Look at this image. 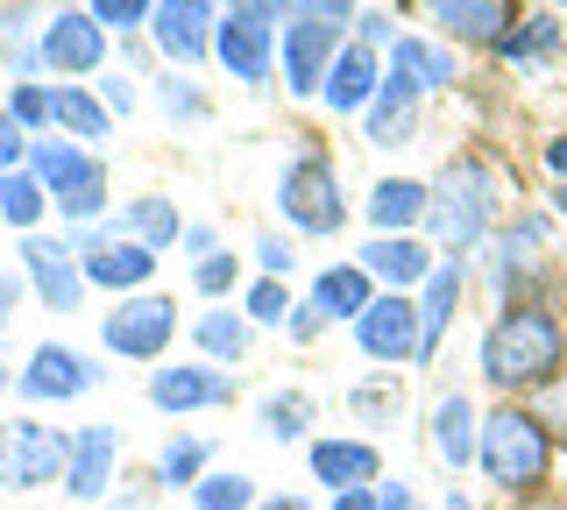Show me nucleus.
Returning a JSON list of instances; mask_svg holds the SVG:
<instances>
[{
    "label": "nucleus",
    "instance_id": "obj_1",
    "mask_svg": "<svg viewBox=\"0 0 567 510\" xmlns=\"http://www.w3.org/2000/svg\"><path fill=\"white\" fill-rule=\"evenodd\" d=\"M567 355V333L554 312L539 305H511L504 320L483 333V376L496 391H539V383H554V368Z\"/></svg>",
    "mask_w": 567,
    "mask_h": 510
},
{
    "label": "nucleus",
    "instance_id": "obj_2",
    "mask_svg": "<svg viewBox=\"0 0 567 510\" xmlns=\"http://www.w3.org/2000/svg\"><path fill=\"white\" fill-rule=\"evenodd\" d=\"M483 475L504 497H539L546 475H554V433L539 426L532 412H518V404H504V412L483 418Z\"/></svg>",
    "mask_w": 567,
    "mask_h": 510
},
{
    "label": "nucleus",
    "instance_id": "obj_3",
    "mask_svg": "<svg viewBox=\"0 0 567 510\" xmlns=\"http://www.w3.org/2000/svg\"><path fill=\"white\" fill-rule=\"evenodd\" d=\"M489 220H496V170L468 156V164H454L447 178H440L425 227L447 241V256H461V249H475V241H483V227H489Z\"/></svg>",
    "mask_w": 567,
    "mask_h": 510
},
{
    "label": "nucleus",
    "instance_id": "obj_4",
    "mask_svg": "<svg viewBox=\"0 0 567 510\" xmlns=\"http://www.w3.org/2000/svg\"><path fill=\"white\" fill-rule=\"evenodd\" d=\"M71 468V439L58 426H35V418H8L0 426V482L8 489H43Z\"/></svg>",
    "mask_w": 567,
    "mask_h": 510
},
{
    "label": "nucleus",
    "instance_id": "obj_5",
    "mask_svg": "<svg viewBox=\"0 0 567 510\" xmlns=\"http://www.w3.org/2000/svg\"><path fill=\"white\" fill-rule=\"evenodd\" d=\"M277 206L298 235H333V227H341V178H333L327 156H298L277 185Z\"/></svg>",
    "mask_w": 567,
    "mask_h": 510
},
{
    "label": "nucleus",
    "instance_id": "obj_6",
    "mask_svg": "<svg viewBox=\"0 0 567 510\" xmlns=\"http://www.w3.org/2000/svg\"><path fill=\"white\" fill-rule=\"evenodd\" d=\"M433 93L419 72V58H412V37H398L390 43V72H383V93H377V107H369V143H404L412 135V114H419V100Z\"/></svg>",
    "mask_w": 567,
    "mask_h": 510
},
{
    "label": "nucleus",
    "instance_id": "obj_7",
    "mask_svg": "<svg viewBox=\"0 0 567 510\" xmlns=\"http://www.w3.org/2000/svg\"><path fill=\"white\" fill-rule=\"evenodd\" d=\"M171 333H177L171 298H128V305H114V312H106L100 341L114 347V355H128V362H156V355L171 347Z\"/></svg>",
    "mask_w": 567,
    "mask_h": 510
},
{
    "label": "nucleus",
    "instance_id": "obj_8",
    "mask_svg": "<svg viewBox=\"0 0 567 510\" xmlns=\"http://www.w3.org/2000/svg\"><path fill=\"white\" fill-rule=\"evenodd\" d=\"M354 341H362V355H377V362H412L425 347V320H419V305L404 291H390L354 320Z\"/></svg>",
    "mask_w": 567,
    "mask_h": 510
},
{
    "label": "nucleus",
    "instance_id": "obj_9",
    "mask_svg": "<svg viewBox=\"0 0 567 510\" xmlns=\"http://www.w3.org/2000/svg\"><path fill=\"white\" fill-rule=\"evenodd\" d=\"M341 58V29L333 22H312V14H291L284 22V85L291 93H319Z\"/></svg>",
    "mask_w": 567,
    "mask_h": 510
},
{
    "label": "nucleus",
    "instance_id": "obj_10",
    "mask_svg": "<svg viewBox=\"0 0 567 510\" xmlns=\"http://www.w3.org/2000/svg\"><path fill=\"white\" fill-rule=\"evenodd\" d=\"M22 270H29L35 298H43L50 312H71V305L85 298V256L71 249V241H43V235H29V241H22Z\"/></svg>",
    "mask_w": 567,
    "mask_h": 510
},
{
    "label": "nucleus",
    "instance_id": "obj_11",
    "mask_svg": "<svg viewBox=\"0 0 567 510\" xmlns=\"http://www.w3.org/2000/svg\"><path fill=\"white\" fill-rule=\"evenodd\" d=\"M85 284H106V291H135V284H150L156 277V249H142L135 235H100V241H85Z\"/></svg>",
    "mask_w": 567,
    "mask_h": 510
},
{
    "label": "nucleus",
    "instance_id": "obj_12",
    "mask_svg": "<svg viewBox=\"0 0 567 510\" xmlns=\"http://www.w3.org/2000/svg\"><path fill=\"white\" fill-rule=\"evenodd\" d=\"M35 58H43L50 72H100V58H106L100 14L93 8H85V14H58V22L43 29V43H35Z\"/></svg>",
    "mask_w": 567,
    "mask_h": 510
},
{
    "label": "nucleus",
    "instance_id": "obj_13",
    "mask_svg": "<svg viewBox=\"0 0 567 510\" xmlns=\"http://www.w3.org/2000/svg\"><path fill=\"white\" fill-rule=\"evenodd\" d=\"M213 8L220 0H156V43H164V58L177 64H199L206 50H213Z\"/></svg>",
    "mask_w": 567,
    "mask_h": 510
},
{
    "label": "nucleus",
    "instance_id": "obj_14",
    "mask_svg": "<svg viewBox=\"0 0 567 510\" xmlns=\"http://www.w3.org/2000/svg\"><path fill=\"white\" fill-rule=\"evenodd\" d=\"M377 93H383L377 50H369V43H341V58H333V72H327V85H319V100H327L333 114H362V107H377Z\"/></svg>",
    "mask_w": 567,
    "mask_h": 510
},
{
    "label": "nucleus",
    "instance_id": "obj_15",
    "mask_svg": "<svg viewBox=\"0 0 567 510\" xmlns=\"http://www.w3.org/2000/svg\"><path fill=\"white\" fill-rule=\"evenodd\" d=\"M93 383H100V368L85 362V355H71V347H58V341H43L29 355V368H22V397H35V404L79 397V391H93Z\"/></svg>",
    "mask_w": 567,
    "mask_h": 510
},
{
    "label": "nucleus",
    "instance_id": "obj_16",
    "mask_svg": "<svg viewBox=\"0 0 567 510\" xmlns=\"http://www.w3.org/2000/svg\"><path fill=\"white\" fill-rule=\"evenodd\" d=\"M270 43H277L270 22H256V14H227L220 37H213V58H220L241 85H262V79H270Z\"/></svg>",
    "mask_w": 567,
    "mask_h": 510
},
{
    "label": "nucleus",
    "instance_id": "obj_17",
    "mask_svg": "<svg viewBox=\"0 0 567 510\" xmlns=\"http://www.w3.org/2000/svg\"><path fill=\"white\" fill-rule=\"evenodd\" d=\"M433 14V29H447L461 43H496L511 29V0H419Z\"/></svg>",
    "mask_w": 567,
    "mask_h": 510
},
{
    "label": "nucleus",
    "instance_id": "obj_18",
    "mask_svg": "<svg viewBox=\"0 0 567 510\" xmlns=\"http://www.w3.org/2000/svg\"><path fill=\"white\" fill-rule=\"evenodd\" d=\"M150 404H164V412H206V404H227V376L220 368H156Z\"/></svg>",
    "mask_w": 567,
    "mask_h": 510
},
{
    "label": "nucleus",
    "instance_id": "obj_19",
    "mask_svg": "<svg viewBox=\"0 0 567 510\" xmlns=\"http://www.w3.org/2000/svg\"><path fill=\"white\" fill-rule=\"evenodd\" d=\"M362 270L404 291V284H425V277H433L440 262L425 256V241H412V235H377V241L362 249Z\"/></svg>",
    "mask_w": 567,
    "mask_h": 510
},
{
    "label": "nucleus",
    "instance_id": "obj_20",
    "mask_svg": "<svg viewBox=\"0 0 567 510\" xmlns=\"http://www.w3.org/2000/svg\"><path fill=\"white\" fill-rule=\"evenodd\" d=\"M377 447H369V439H319L312 447V475L319 482H333V497H341V489H369L377 482Z\"/></svg>",
    "mask_w": 567,
    "mask_h": 510
},
{
    "label": "nucleus",
    "instance_id": "obj_21",
    "mask_svg": "<svg viewBox=\"0 0 567 510\" xmlns=\"http://www.w3.org/2000/svg\"><path fill=\"white\" fill-rule=\"evenodd\" d=\"M114 454H121L114 426H93V433H79V439H71V468H64V489H71V497H100V489L114 482Z\"/></svg>",
    "mask_w": 567,
    "mask_h": 510
},
{
    "label": "nucleus",
    "instance_id": "obj_22",
    "mask_svg": "<svg viewBox=\"0 0 567 510\" xmlns=\"http://www.w3.org/2000/svg\"><path fill=\"white\" fill-rule=\"evenodd\" d=\"M433 447H440V461H447V468H468L475 454H483V426H475V404L461 397V391L433 404Z\"/></svg>",
    "mask_w": 567,
    "mask_h": 510
},
{
    "label": "nucleus",
    "instance_id": "obj_23",
    "mask_svg": "<svg viewBox=\"0 0 567 510\" xmlns=\"http://www.w3.org/2000/svg\"><path fill=\"white\" fill-rule=\"evenodd\" d=\"M312 305L327 312V320H362V312L377 305V291H369V270H362V262H333V270L312 284Z\"/></svg>",
    "mask_w": 567,
    "mask_h": 510
},
{
    "label": "nucleus",
    "instance_id": "obj_24",
    "mask_svg": "<svg viewBox=\"0 0 567 510\" xmlns=\"http://www.w3.org/2000/svg\"><path fill=\"white\" fill-rule=\"evenodd\" d=\"M425 214H433V191L419 178H383L377 199H369V220H377L383 235H404V227H419Z\"/></svg>",
    "mask_w": 567,
    "mask_h": 510
},
{
    "label": "nucleus",
    "instance_id": "obj_25",
    "mask_svg": "<svg viewBox=\"0 0 567 510\" xmlns=\"http://www.w3.org/2000/svg\"><path fill=\"white\" fill-rule=\"evenodd\" d=\"M454 305H461V262H440V270L425 277V298H419V320H425V347H419V355H433V347H440Z\"/></svg>",
    "mask_w": 567,
    "mask_h": 510
},
{
    "label": "nucleus",
    "instance_id": "obj_26",
    "mask_svg": "<svg viewBox=\"0 0 567 510\" xmlns=\"http://www.w3.org/2000/svg\"><path fill=\"white\" fill-rule=\"evenodd\" d=\"M121 235H135L142 249H171V241H185V220H177L171 199H135L121 214Z\"/></svg>",
    "mask_w": 567,
    "mask_h": 510
},
{
    "label": "nucleus",
    "instance_id": "obj_27",
    "mask_svg": "<svg viewBox=\"0 0 567 510\" xmlns=\"http://www.w3.org/2000/svg\"><path fill=\"white\" fill-rule=\"evenodd\" d=\"M50 114H58V128H71L79 143H100L106 121H114V114H106V100H93L85 85H58V93H50Z\"/></svg>",
    "mask_w": 567,
    "mask_h": 510
},
{
    "label": "nucleus",
    "instance_id": "obj_28",
    "mask_svg": "<svg viewBox=\"0 0 567 510\" xmlns=\"http://www.w3.org/2000/svg\"><path fill=\"white\" fill-rule=\"evenodd\" d=\"M29 164H35V178H43V191L58 199L64 185H79V178H85V164H93V156H85L79 143H35V149H29Z\"/></svg>",
    "mask_w": 567,
    "mask_h": 510
},
{
    "label": "nucleus",
    "instance_id": "obj_29",
    "mask_svg": "<svg viewBox=\"0 0 567 510\" xmlns=\"http://www.w3.org/2000/svg\"><path fill=\"white\" fill-rule=\"evenodd\" d=\"M554 43H560V22H554V14H532V22H518V29H504V37H496V58H511V64H539Z\"/></svg>",
    "mask_w": 567,
    "mask_h": 510
},
{
    "label": "nucleus",
    "instance_id": "obj_30",
    "mask_svg": "<svg viewBox=\"0 0 567 510\" xmlns=\"http://www.w3.org/2000/svg\"><path fill=\"white\" fill-rule=\"evenodd\" d=\"M43 206H50L43 178H29V170H8V178H0V220H8V227H35Z\"/></svg>",
    "mask_w": 567,
    "mask_h": 510
},
{
    "label": "nucleus",
    "instance_id": "obj_31",
    "mask_svg": "<svg viewBox=\"0 0 567 510\" xmlns=\"http://www.w3.org/2000/svg\"><path fill=\"white\" fill-rule=\"evenodd\" d=\"M256 503V482L248 475H206L199 489H192V510H248Z\"/></svg>",
    "mask_w": 567,
    "mask_h": 510
},
{
    "label": "nucleus",
    "instance_id": "obj_32",
    "mask_svg": "<svg viewBox=\"0 0 567 510\" xmlns=\"http://www.w3.org/2000/svg\"><path fill=\"white\" fill-rule=\"evenodd\" d=\"M100 206H106V170H100V164H85V178L58 191V214H64V220H93Z\"/></svg>",
    "mask_w": 567,
    "mask_h": 510
},
{
    "label": "nucleus",
    "instance_id": "obj_33",
    "mask_svg": "<svg viewBox=\"0 0 567 510\" xmlns=\"http://www.w3.org/2000/svg\"><path fill=\"white\" fill-rule=\"evenodd\" d=\"M199 341H206V355L241 362V347H248V320H235V312H206V320H199Z\"/></svg>",
    "mask_w": 567,
    "mask_h": 510
},
{
    "label": "nucleus",
    "instance_id": "obj_34",
    "mask_svg": "<svg viewBox=\"0 0 567 510\" xmlns=\"http://www.w3.org/2000/svg\"><path fill=\"white\" fill-rule=\"evenodd\" d=\"M306 418H312V397H306V391L262 404V426H270V439H298V433H306Z\"/></svg>",
    "mask_w": 567,
    "mask_h": 510
},
{
    "label": "nucleus",
    "instance_id": "obj_35",
    "mask_svg": "<svg viewBox=\"0 0 567 510\" xmlns=\"http://www.w3.org/2000/svg\"><path fill=\"white\" fill-rule=\"evenodd\" d=\"M532 418H539L554 439H567V376H554V383H539V391H532Z\"/></svg>",
    "mask_w": 567,
    "mask_h": 510
},
{
    "label": "nucleus",
    "instance_id": "obj_36",
    "mask_svg": "<svg viewBox=\"0 0 567 510\" xmlns=\"http://www.w3.org/2000/svg\"><path fill=\"white\" fill-rule=\"evenodd\" d=\"M284 312H291V298H284L277 277H262L256 291H248V320H262V326H284Z\"/></svg>",
    "mask_w": 567,
    "mask_h": 510
},
{
    "label": "nucleus",
    "instance_id": "obj_37",
    "mask_svg": "<svg viewBox=\"0 0 567 510\" xmlns=\"http://www.w3.org/2000/svg\"><path fill=\"white\" fill-rule=\"evenodd\" d=\"M8 114L22 121V128H43V121H58V114H50V85H14Z\"/></svg>",
    "mask_w": 567,
    "mask_h": 510
},
{
    "label": "nucleus",
    "instance_id": "obj_38",
    "mask_svg": "<svg viewBox=\"0 0 567 510\" xmlns=\"http://www.w3.org/2000/svg\"><path fill=\"white\" fill-rule=\"evenodd\" d=\"M199 468H206V447L199 439H177V447H164V468L156 475H164V482H192Z\"/></svg>",
    "mask_w": 567,
    "mask_h": 510
},
{
    "label": "nucleus",
    "instance_id": "obj_39",
    "mask_svg": "<svg viewBox=\"0 0 567 510\" xmlns=\"http://www.w3.org/2000/svg\"><path fill=\"white\" fill-rule=\"evenodd\" d=\"M412 58H419L425 85H454V50H433V43H419V37H412Z\"/></svg>",
    "mask_w": 567,
    "mask_h": 510
},
{
    "label": "nucleus",
    "instance_id": "obj_40",
    "mask_svg": "<svg viewBox=\"0 0 567 510\" xmlns=\"http://www.w3.org/2000/svg\"><path fill=\"white\" fill-rule=\"evenodd\" d=\"M93 14H100V29L106 22L128 29V22H142V14H156V0H93Z\"/></svg>",
    "mask_w": 567,
    "mask_h": 510
},
{
    "label": "nucleus",
    "instance_id": "obj_41",
    "mask_svg": "<svg viewBox=\"0 0 567 510\" xmlns=\"http://www.w3.org/2000/svg\"><path fill=\"white\" fill-rule=\"evenodd\" d=\"M22 156H29V143H22V121L0 107V178H8V170L22 164Z\"/></svg>",
    "mask_w": 567,
    "mask_h": 510
},
{
    "label": "nucleus",
    "instance_id": "obj_42",
    "mask_svg": "<svg viewBox=\"0 0 567 510\" xmlns=\"http://www.w3.org/2000/svg\"><path fill=\"white\" fill-rule=\"evenodd\" d=\"M199 291H235V256H206L199 262Z\"/></svg>",
    "mask_w": 567,
    "mask_h": 510
},
{
    "label": "nucleus",
    "instance_id": "obj_43",
    "mask_svg": "<svg viewBox=\"0 0 567 510\" xmlns=\"http://www.w3.org/2000/svg\"><path fill=\"white\" fill-rule=\"evenodd\" d=\"M291 8H298V14H312V22H333V29H341L348 14H354V0H291Z\"/></svg>",
    "mask_w": 567,
    "mask_h": 510
},
{
    "label": "nucleus",
    "instance_id": "obj_44",
    "mask_svg": "<svg viewBox=\"0 0 567 510\" xmlns=\"http://www.w3.org/2000/svg\"><path fill=\"white\" fill-rule=\"evenodd\" d=\"M227 8H235V14H256V22H270V29H284V8H291V0H227Z\"/></svg>",
    "mask_w": 567,
    "mask_h": 510
},
{
    "label": "nucleus",
    "instance_id": "obj_45",
    "mask_svg": "<svg viewBox=\"0 0 567 510\" xmlns=\"http://www.w3.org/2000/svg\"><path fill=\"white\" fill-rule=\"evenodd\" d=\"M256 262H262V270H270V277H284V270H291V249L262 235V241H256Z\"/></svg>",
    "mask_w": 567,
    "mask_h": 510
},
{
    "label": "nucleus",
    "instance_id": "obj_46",
    "mask_svg": "<svg viewBox=\"0 0 567 510\" xmlns=\"http://www.w3.org/2000/svg\"><path fill=\"white\" fill-rule=\"evenodd\" d=\"M319 326H327V312H319L312 298H306V305H291V333H298V341H312Z\"/></svg>",
    "mask_w": 567,
    "mask_h": 510
},
{
    "label": "nucleus",
    "instance_id": "obj_47",
    "mask_svg": "<svg viewBox=\"0 0 567 510\" xmlns=\"http://www.w3.org/2000/svg\"><path fill=\"white\" fill-rule=\"evenodd\" d=\"M362 43L377 50V43H398V29H390V14H362Z\"/></svg>",
    "mask_w": 567,
    "mask_h": 510
},
{
    "label": "nucleus",
    "instance_id": "obj_48",
    "mask_svg": "<svg viewBox=\"0 0 567 510\" xmlns=\"http://www.w3.org/2000/svg\"><path fill=\"white\" fill-rule=\"evenodd\" d=\"M377 510H412V489H404V482H383L377 489Z\"/></svg>",
    "mask_w": 567,
    "mask_h": 510
},
{
    "label": "nucleus",
    "instance_id": "obj_49",
    "mask_svg": "<svg viewBox=\"0 0 567 510\" xmlns=\"http://www.w3.org/2000/svg\"><path fill=\"white\" fill-rule=\"evenodd\" d=\"M333 510H377V497H369V489H341V497H333Z\"/></svg>",
    "mask_w": 567,
    "mask_h": 510
},
{
    "label": "nucleus",
    "instance_id": "obj_50",
    "mask_svg": "<svg viewBox=\"0 0 567 510\" xmlns=\"http://www.w3.org/2000/svg\"><path fill=\"white\" fill-rule=\"evenodd\" d=\"M106 107H114V114H128V107H135V93H128V79H114V85H106Z\"/></svg>",
    "mask_w": 567,
    "mask_h": 510
},
{
    "label": "nucleus",
    "instance_id": "obj_51",
    "mask_svg": "<svg viewBox=\"0 0 567 510\" xmlns=\"http://www.w3.org/2000/svg\"><path fill=\"white\" fill-rule=\"evenodd\" d=\"M14 298H22V284H14V277H0V320L14 312Z\"/></svg>",
    "mask_w": 567,
    "mask_h": 510
},
{
    "label": "nucleus",
    "instance_id": "obj_52",
    "mask_svg": "<svg viewBox=\"0 0 567 510\" xmlns=\"http://www.w3.org/2000/svg\"><path fill=\"white\" fill-rule=\"evenodd\" d=\"M546 164H554L560 178H567V135H560V143H546Z\"/></svg>",
    "mask_w": 567,
    "mask_h": 510
},
{
    "label": "nucleus",
    "instance_id": "obj_53",
    "mask_svg": "<svg viewBox=\"0 0 567 510\" xmlns=\"http://www.w3.org/2000/svg\"><path fill=\"white\" fill-rule=\"evenodd\" d=\"M262 510H312V503H298V497H284V503H262Z\"/></svg>",
    "mask_w": 567,
    "mask_h": 510
},
{
    "label": "nucleus",
    "instance_id": "obj_54",
    "mask_svg": "<svg viewBox=\"0 0 567 510\" xmlns=\"http://www.w3.org/2000/svg\"><path fill=\"white\" fill-rule=\"evenodd\" d=\"M554 206H560V214H567V178H560V191H554Z\"/></svg>",
    "mask_w": 567,
    "mask_h": 510
},
{
    "label": "nucleus",
    "instance_id": "obj_55",
    "mask_svg": "<svg viewBox=\"0 0 567 510\" xmlns=\"http://www.w3.org/2000/svg\"><path fill=\"white\" fill-rule=\"evenodd\" d=\"M447 510H468V503H461V497H454V503H447Z\"/></svg>",
    "mask_w": 567,
    "mask_h": 510
},
{
    "label": "nucleus",
    "instance_id": "obj_56",
    "mask_svg": "<svg viewBox=\"0 0 567 510\" xmlns=\"http://www.w3.org/2000/svg\"><path fill=\"white\" fill-rule=\"evenodd\" d=\"M0 391H8V368H0Z\"/></svg>",
    "mask_w": 567,
    "mask_h": 510
},
{
    "label": "nucleus",
    "instance_id": "obj_57",
    "mask_svg": "<svg viewBox=\"0 0 567 510\" xmlns=\"http://www.w3.org/2000/svg\"><path fill=\"white\" fill-rule=\"evenodd\" d=\"M554 8H567V0H554Z\"/></svg>",
    "mask_w": 567,
    "mask_h": 510
}]
</instances>
